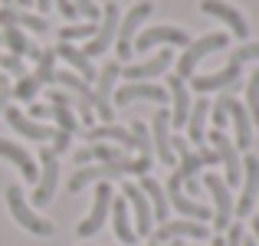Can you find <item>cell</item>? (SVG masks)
<instances>
[{
	"label": "cell",
	"instance_id": "1",
	"mask_svg": "<svg viewBox=\"0 0 259 246\" xmlns=\"http://www.w3.org/2000/svg\"><path fill=\"white\" fill-rule=\"evenodd\" d=\"M148 171H151V158H121V161H108V164H85V168H79L76 174H72L69 181V190L72 194H79V190H85L89 184L95 181H115V177L121 174H141L145 177Z\"/></svg>",
	"mask_w": 259,
	"mask_h": 246
},
{
	"label": "cell",
	"instance_id": "2",
	"mask_svg": "<svg viewBox=\"0 0 259 246\" xmlns=\"http://www.w3.org/2000/svg\"><path fill=\"white\" fill-rule=\"evenodd\" d=\"M227 43H230L227 33H210V36H200V39H194V43H187L184 53H181V59H177V72H174V76H181V79L194 76L197 63H200L203 56H210V53L223 50Z\"/></svg>",
	"mask_w": 259,
	"mask_h": 246
},
{
	"label": "cell",
	"instance_id": "3",
	"mask_svg": "<svg viewBox=\"0 0 259 246\" xmlns=\"http://www.w3.org/2000/svg\"><path fill=\"white\" fill-rule=\"evenodd\" d=\"M151 13H154V4H148V0H138V4L128 10V17H121V23H118V36H115V43H118V59H132L135 33H138V26L145 23Z\"/></svg>",
	"mask_w": 259,
	"mask_h": 246
},
{
	"label": "cell",
	"instance_id": "4",
	"mask_svg": "<svg viewBox=\"0 0 259 246\" xmlns=\"http://www.w3.org/2000/svg\"><path fill=\"white\" fill-rule=\"evenodd\" d=\"M7 203H10L13 220H17L23 230H30V233H36V236H53V223H50V220H43L39 214H33V210L26 207L23 190H20L17 184H10V187H7Z\"/></svg>",
	"mask_w": 259,
	"mask_h": 246
},
{
	"label": "cell",
	"instance_id": "5",
	"mask_svg": "<svg viewBox=\"0 0 259 246\" xmlns=\"http://www.w3.org/2000/svg\"><path fill=\"white\" fill-rule=\"evenodd\" d=\"M121 76V66L118 63H105L99 72V82H95L92 89V112L102 115V121L105 125H112V89H115V79Z\"/></svg>",
	"mask_w": 259,
	"mask_h": 246
},
{
	"label": "cell",
	"instance_id": "6",
	"mask_svg": "<svg viewBox=\"0 0 259 246\" xmlns=\"http://www.w3.org/2000/svg\"><path fill=\"white\" fill-rule=\"evenodd\" d=\"M118 23H121V10H118V4H105V13H102V26L95 30V36L85 43V56L89 59H95V56H102V53L108 50V46L115 43V36H118Z\"/></svg>",
	"mask_w": 259,
	"mask_h": 246
},
{
	"label": "cell",
	"instance_id": "7",
	"mask_svg": "<svg viewBox=\"0 0 259 246\" xmlns=\"http://www.w3.org/2000/svg\"><path fill=\"white\" fill-rule=\"evenodd\" d=\"M210 145H213L217 158H220L223 171H227V187H236V184L243 181V161H240V151H236V145L227 138L223 132H210Z\"/></svg>",
	"mask_w": 259,
	"mask_h": 246
},
{
	"label": "cell",
	"instance_id": "8",
	"mask_svg": "<svg viewBox=\"0 0 259 246\" xmlns=\"http://www.w3.org/2000/svg\"><path fill=\"white\" fill-rule=\"evenodd\" d=\"M112 197H115V194H112V184H108V181H99L92 210H89V217L76 227V233L82 236V240H89L92 233H99V230H102V223H105V214L112 210Z\"/></svg>",
	"mask_w": 259,
	"mask_h": 246
},
{
	"label": "cell",
	"instance_id": "9",
	"mask_svg": "<svg viewBox=\"0 0 259 246\" xmlns=\"http://www.w3.org/2000/svg\"><path fill=\"white\" fill-rule=\"evenodd\" d=\"M39 161H43V174L36 177V190H33V203L46 207L56 194V184H59V161H56V151L53 148H43L39 151Z\"/></svg>",
	"mask_w": 259,
	"mask_h": 246
},
{
	"label": "cell",
	"instance_id": "10",
	"mask_svg": "<svg viewBox=\"0 0 259 246\" xmlns=\"http://www.w3.org/2000/svg\"><path fill=\"white\" fill-rule=\"evenodd\" d=\"M207 190H210L213 207H217L213 227L217 230H230V223H233V194H230L227 181H223V177H217V174H207Z\"/></svg>",
	"mask_w": 259,
	"mask_h": 246
},
{
	"label": "cell",
	"instance_id": "11",
	"mask_svg": "<svg viewBox=\"0 0 259 246\" xmlns=\"http://www.w3.org/2000/svg\"><path fill=\"white\" fill-rule=\"evenodd\" d=\"M167 203H171V207L177 210V214L181 217H187V220H197V223H203L210 217V210L203 207V203H197L194 197H187V194H181V177H177V171L171 177H167Z\"/></svg>",
	"mask_w": 259,
	"mask_h": 246
},
{
	"label": "cell",
	"instance_id": "12",
	"mask_svg": "<svg viewBox=\"0 0 259 246\" xmlns=\"http://www.w3.org/2000/svg\"><path fill=\"white\" fill-rule=\"evenodd\" d=\"M125 200L135 210V236H151L154 230V214H151V200L145 197V190L138 184H125Z\"/></svg>",
	"mask_w": 259,
	"mask_h": 246
},
{
	"label": "cell",
	"instance_id": "13",
	"mask_svg": "<svg viewBox=\"0 0 259 246\" xmlns=\"http://www.w3.org/2000/svg\"><path fill=\"white\" fill-rule=\"evenodd\" d=\"M259 197V158L256 154H249L246 161H243V194L240 200H236V217H249L253 214V203Z\"/></svg>",
	"mask_w": 259,
	"mask_h": 246
},
{
	"label": "cell",
	"instance_id": "14",
	"mask_svg": "<svg viewBox=\"0 0 259 246\" xmlns=\"http://www.w3.org/2000/svg\"><path fill=\"white\" fill-rule=\"evenodd\" d=\"M167 89L154 86V82H125V86L115 92V105H132V102H167Z\"/></svg>",
	"mask_w": 259,
	"mask_h": 246
},
{
	"label": "cell",
	"instance_id": "15",
	"mask_svg": "<svg viewBox=\"0 0 259 246\" xmlns=\"http://www.w3.org/2000/svg\"><path fill=\"white\" fill-rule=\"evenodd\" d=\"M200 10L207 13V17L223 20V23L233 30V36H236V39H246V36H249V23L243 20V13L236 10V7L223 4V0H200Z\"/></svg>",
	"mask_w": 259,
	"mask_h": 246
},
{
	"label": "cell",
	"instance_id": "16",
	"mask_svg": "<svg viewBox=\"0 0 259 246\" xmlns=\"http://www.w3.org/2000/svg\"><path fill=\"white\" fill-rule=\"evenodd\" d=\"M154 240L151 243H171L181 240V236H190V240H207V227L197 220H164L158 230H151Z\"/></svg>",
	"mask_w": 259,
	"mask_h": 246
},
{
	"label": "cell",
	"instance_id": "17",
	"mask_svg": "<svg viewBox=\"0 0 259 246\" xmlns=\"http://www.w3.org/2000/svg\"><path fill=\"white\" fill-rule=\"evenodd\" d=\"M151 132V148L158 151L161 164H174V151H171V112H154V125L148 128Z\"/></svg>",
	"mask_w": 259,
	"mask_h": 246
},
{
	"label": "cell",
	"instance_id": "18",
	"mask_svg": "<svg viewBox=\"0 0 259 246\" xmlns=\"http://www.w3.org/2000/svg\"><path fill=\"white\" fill-rule=\"evenodd\" d=\"M0 23H4V26H23V30H33V33H46V30H50L46 17L17 10V4H13V0H7V4L0 7Z\"/></svg>",
	"mask_w": 259,
	"mask_h": 246
},
{
	"label": "cell",
	"instance_id": "19",
	"mask_svg": "<svg viewBox=\"0 0 259 246\" xmlns=\"http://www.w3.org/2000/svg\"><path fill=\"white\" fill-rule=\"evenodd\" d=\"M240 72H243V66L230 63L227 69H220V72H210V76H194L190 86H194V92H220V89H236Z\"/></svg>",
	"mask_w": 259,
	"mask_h": 246
},
{
	"label": "cell",
	"instance_id": "20",
	"mask_svg": "<svg viewBox=\"0 0 259 246\" xmlns=\"http://www.w3.org/2000/svg\"><path fill=\"white\" fill-rule=\"evenodd\" d=\"M154 43L187 46V43H190V36H187V30H181V26H151V30H145L138 39H135V50H151Z\"/></svg>",
	"mask_w": 259,
	"mask_h": 246
},
{
	"label": "cell",
	"instance_id": "21",
	"mask_svg": "<svg viewBox=\"0 0 259 246\" xmlns=\"http://www.w3.org/2000/svg\"><path fill=\"white\" fill-rule=\"evenodd\" d=\"M171 50H161V53H154V59H145V63H138V66H128V69H121L125 72V79L128 82H148V79H154V76H161V72L171 66Z\"/></svg>",
	"mask_w": 259,
	"mask_h": 246
},
{
	"label": "cell",
	"instance_id": "22",
	"mask_svg": "<svg viewBox=\"0 0 259 246\" xmlns=\"http://www.w3.org/2000/svg\"><path fill=\"white\" fill-rule=\"evenodd\" d=\"M7 121H10V128L17 135H23V138H30V141H46V138H53V128L50 125H39V121H33V118H26L23 112H17V108H7Z\"/></svg>",
	"mask_w": 259,
	"mask_h": 246
},
{
	"label": "cell",
	"instance_id": "23",
	"mask_svg": "<svg viewBox=\"0 0 259 246\" xmlns=\"http://www.w3.org/2000/svg\"><path fill=\"white\" fill-rule=\"evenodd\" d=\"M167 95L174 99V112H171V125H187V115H190V92H187V82L181 76L167 79Z\"/></svg>",
	"mask_w": 259,
	"mask_h": 246
},
{
	"label": "cell",
	"instance_id": "24",
	"mask_svg": "<svg viewBox=\"0 0 259 246\" xmlns=\"http://www.w3.org/2000/svg\"><path fill=\"white\" fill-rule=\"evenodd\" d=\"M125 158V148H118V145H89V148H79L76 151V164L79 168H85L89 161H102V164H108V161H121Z\"/></svg>",
	"mask_w": 259,
	"mask_h": 246
},
{
	"label": "cell",
	"instance_id": "25",
	"mask_svg": "<svg viewBox=\"0 0 259 246\" xmlns=\"http://www.w3.org/2000/svg\"><path fill=\"white\" fill-rule=\"evenodd\" d=\"M138 187L145 190V197L154 203V207H151L154 220H161V223H164V220H167V210H171V203H167V194H164V187H161V184L154 181L151 174H145V177H141V184H138Z\"/></svg>",
	"mask_w": 259,
	"mask_h": 246
},
{
	"label": "cell",
	"instance_id": "26",
	"mask_svg": "<svg viewBox=\"0 0 259 246\" xmlns=\"http://www.w3.org/2000/svg\"><path fill=\"white\" fill-rule=\"evenodd\" d=\"M230 118H233V132H236V151H246L249 145H253V121H249L246 115V105H240V102H230Z\"/></svg>",
	"mask_w": 259,
	"mask_h": 246
},
{
	"label": "cell",
	"instance_id": "27",
	"mask_svg": "<svg viewBox=\"0 0 259 246\" xmlns=\"http://www.w3.org/2000/svg\"><path fill=\"white\" fill-rule=\"evenodd\" d=\"M56 56H63L66 63L76 69V76H82L85 82H89V79H95V66H92V59H89L82 50H76L72 43H59V46H56Z\"/></svg>",
	"mask_w": 259,
	"mask_h": 246
},
{
	"label": "cell",
	"instance_id": "28",
	"mask_svg": "<svg viewBox=\"0 0 259 246\" xmlns=\"http://www.w3.org/2000/svg\"><path fill=\"white\" fill-rule=\"evenodd\" d=\"M85 138L92 141V145H105V141H115L118 148H132V132L128 128H121V125H95V128H89L85 132Z\"/></svg>",
	"mask_w": 259,
	"mask_h": 246
},
{
	"label": "cell",
	"instance_id": "29",
	"mask_svg": "<svg viewBox=\"0 0 259 246\" xmlns=\"http://www.w3.org/2000/svg\"><path fill=\"white\" fill-rule=\"evenodd\" d=\"M0 158H7V161L17 164V168L23 171L26 181H36V177H39V174H36V164H33V158H30V154H26L20 145H13V141H4V138H0Z\"/></svg>",
	"mask_w": 259,
	"mask_h": 246
},
{
	"label": "cell",
	"instance_id": "30",
	"mask_svg": "<svg viewBox=\"0 0 259 246\" xmlns=\"http://www.w3.org/2000/svg\"><path fill=\"white\" fill-rule=\"evenodd\" d=\"M112 223H115V236H118L121 243H128V246H135V227H132V220H128V200H115L112 197Z\"/></svg>",
	"mask_w": 259,
	"mask_h": 246
},
{
	"label": "cell",
	"instance_id": "31",
	"mask_svg": "<svg viewBox=\"0 0 259 246\" xmlns=\"http://www.w3.org/2000/svg\"><path fill=\"white\" fill-rule=\"evenodd\" d=\"M0 39L10 46L13 56H36L39 59V53H43V50H36V46L23 36V30H20V26H4V36H0Z\"/></svg>",
	"mask_w": 259,
	"mask_h": 246
},
{
	"label": "cell",
	"instance_id": "32",
	"mask_svg": "<svg viewBox=\"0 0 259 246\" xmlns=\"http://www.w3.org/2000/svg\"><path fill=\"white\" fill-rule=\"evenodd\" d=\"M207 112H210L207 99H200V102L190 105V115H187V135H190V141H197V145H200L203 135H207Z\"/></svg>",
	"mask_w": 259,
	"mask_h": 246
},
{
	"label": "cell",
	"instance_id": "33",
	"mask_svg": "<svg viewBox=\"0 0 259 246\" xmlns=\"http://www.w3.org/2000/svg\"><path fill=\"white\" fill-rule=\"evenodd\" d=\"M33 79L39 82V86H46V82H53L56 76V50H43L36 59V72H30Z\"/></svg>",
	"mask_w": 259,
	"mask_h": 246
},
{
	"label": "cell",
	"instance_id": "34",
	"mask_svg": "<svg viewBox=\"0 0 259 246\" xmlns=\"http://www.w3.org/2000/svg\"><path fill=\"white\" fill-rule=\"evenodd\" d=\"M246 115L253 125H259V69H253V76L246 82Z\"/></svg>",
	"mask_w": 259,
	"mask_h": 246
},
{
	"label": "cell",
	"instance_id": "35",
	"mask_svg": "<svg viewBox=\"0 0 259 246\" xmlns=\"http://www.w3.org/2000/svg\"><path fill=\"white\" fill-rule=\"evenodd\" d=\"M128 132H132V148H138L141 151V158H151V132H148V125L145 121H135L132 128H128Z\"/></svg>",
	"mask_w": 259,
	"mask_h": 246
},
{
	"label": "cell",
	"instance_id": "36",
	"mask_svg": "<svg viewBox=\"0 0 259 246\" xmlns=\"http://www.w3.org/2000/svg\"><path fill=\"white\" fill-rule=\"evenodd\" d=\"M50 118H56L59 132H66V135H76V132H79V121H76V112H72V108L50 105Z\"/></svg>",
	"mask_w": 259,
	"mask_h": 246
},
{
	"label": "cell",
	"instance_id": "37",
	"mask_svg": "<svg viewBox=\"0 0 259 246\" xmlns=\"http://www.w3.org/2000/svg\"><path fill=\"white\" fill-rule=\"evenodd\" d=\"M230 102H233V95H230V92H223L220 99L213 102V108H210V121H213V128H217V132H223V125L230 121Z\"/></svg>",
	"mask_w": 259,
	"mask_h": 246
},
{
	"label": "cell",
	"instance_id": "38",
	"mask_svg": "<svg viewBox=\"0 0 259 246\" xmlns=\"http://www.w3.org/2000/svg\"><path fill=\"white\" fill-rule=\"evenodd\" d=\"M95 30H99L95 23H76V26H66V30H59V39H63V43H72V39H92Z\"/></svg>",
	"mask_w": 259,
	"mask_h": 246
},
{
	"label": "cell",
	"instance_id": "39",
	"mask_svg": "<svg viewBox=\"0 0 259 246\" xmlns=\"http://www.w3.org/2000/svg\"><path fill=\"white\" fill-rule=\"evenodd\" d=\"M39 89H43V86H39V82L33 79V76H23V79L17 82V86H13V99H20V102H33Z\"/></svg>",
	"mask_w": 259,
	"mask_h": 246
},
{
	"label": "cell",
	"instance_id": "40",
	"mask_svg": "<svg viewBox=\"0 0 259 246\" xmlns=\"http://www.w3.org/2000/svg\"><path fill=\"white\" fill-rule=\"evenodd\" d=\"M249 59H259V43H243L240 50L230 56V63H236V66H243V63H249Z\"/></svg>",
	"mask_w": 259,
	"mask_h": 246
},
{
	"label": "cell",
	"instance_id": "41",
	"mask_svg": "<svg viewBox=\"0 0 259 246\" xmlns=\"http://www.w3.org/2000/svg\"><path fill=\"white\" fill-rule=\"evenodd\" d=\"M0 69H7L10 76H20V79L26 76V72H23V59H20V56H13V53L0 56Z\"/></svg>",
	"mask_w": 259,
	"mask_h": 246
},
{
	"label": "cell",
	"instance_id": "42",
	"mask_svg": "<svg viewBox=\"0 0 259 246\" xmlns=\"http://www.w3.org/2000/svg\"><path fill=\"white\" fill-rule=\"evenodd\" d=\"M50 102H53V105H63V108H76V95H72V92H63V89H53V92H50Z\"/></svg>",
	"mask_w": 259,
	"mask_h": 246
},
{
	"label": "cell",
	"instance_id": "43",
	"mask_svg": "<svg viewBox=\"0 0 259 246\" xmlns=\"http://www.w3.org/2000/svg\"><path fill=\"white\" fill-rule=\"evenodd\" d=\"M72 7H76V13H79V17H89V20L102 17V10L92 4V0H72Z\"/></svg>",
	"mask_w": 259,
	"mask_h": 246
},
{
	"label": "cell",
	"instance_id": "44",
	"mask_svg": "<svg viewBox=\"0 0 259 246\" xmlns=\"http://www.w3.org/2000/svg\"><path fill=\"white\" fill-rule=\"evenodd\" d=\"M10 99H13V86L7 76H0V112H7L10 108Z\"/></svg>",
	"mask_w": 259,
	"mask_h": 246
},
{
	"label": "cell",
	"instance_id": "45",
	"mask_svg": "<svg viewBox=\"0 0 259 246\" xmlns=\"http://www.w3.org/2000/svg\"><path fill=\"white\" fill-rule=\"evenodd\" d=\"M50 141H53V151L59 154V151H66V148L72 145V135H66V132H59V128H53V138H50Z\"/></svg>",
	"mask_w": 259,
	"mask_h": 246
},
{
	"label": "cell",
	"instance_id": "46",
	"mask_svg": "<svg viewBox=\"0 0 259 246\" xmlns=\"http://www.w3.org/2000/svg\"><path fill=\"white\" fill-rule=\"evenodd\" d=\"M227 246H243V227H240V223H230V230H227Z\"/></svg>",
	"mask_w": 259,
	"mask_h": 246
},
{
	"label": "cell",
	"instance_id": "47",
	"mask_svg": "<svg viewBox=\"0 0 259 246\" xmlns=\"http://www.w3.org/2000/svg\"><path fill=\"white\" fill-rule=\"evenodd\" d=\"M53 4L59 7V13H63V17H79L76 7H72V0H53Z\"/></svg>",
	"mask_w": 259,
	"mask_h": 246
},
{
	"label": "cell",
	"instance_id": "48",
	"mask_svg": "<svg viewBox=\"0 0 259 246\" xmlns=\"http://www.w3.org/2000/svg\"><path fill=\"white\" fill-rule=\"evenodd\" d=\"M30 118H50V105H30Z\"/></svg>",
	"mask_w": 259,
	"mask_h": 246
},
{
	"label": "cell",
	"instance_id": "49",
	"mask_svg": "<svg viewBox=\"0 0 259 246\" xmlns=\"http://www.w3.org/2000/svg\"><path fill=\"white\" fill-rule=\"evenodd\" d=\"M184 187H187V197L190 194H200V181H197V177H194V181H184Z\"/></svg>",
	"mask_w": 259,
	"mask_h": 246
},
{
	"label": "cell",
	"instance_id": "50",
	"mask_svg": "<svg viewBox=\"0 0 259 246\" xmlns=\"http://www.w3.org/2000/svg\"><path fill=\"white\" fill-rule=\"evenodd\" d=\"M50 4H53V0H36V7H39V10H43V13L50 10Z\"/></svg>",
	"mask_w": 259,
	"mask_h": 246
},
{
	"label": "cell",
	"instance_id": "51",
	"mask_svg": "<svg viewBox=\"0 0 259 246\" xmlns=\"http://www.w3.org/2000/svg\"><path fill=\"white\" fill-rule=\"evenodd\" d=\"M253 233H256V243H259V217L253 220Z\"/></svg>",
	"mask_w": 259,
	"mask_h": 246
},
{
	"label": "cell",
	"instance_id": "52",
	"mask_svg": "<svg viewBox=\"0 0 259 246\" xmlns=\"http://www.w3.org/2000/svg\"><path fill=\"white\" fill-rule=\"evenodd\" d=\"M243 246H259L256 240H246V236H243Z\"/></svg>",
	"mask_w": 259,
	"mask_h": 246
},
{
	"label": "cell",
	"instance_id": "53",
	"mask_svg": "<svg viewBox=\"0 0 259 246\" xmlns=\"http://www.w3.org/2000/svg\"><path fill=\"white\" fill-rule=\"evenodd\" d=\"M210 246H227V240H213V243H210Z\"/></svg>",
	"mask_w": 259,
	"mask_h": 246
},
{
	"label": "cell",
	"instance_id": "54",
	"mask_svg": "<svg viewBox=\"0 0 259 246\" xmlns=\"http://www.w3.org/2000/svg\"><path fill=\"white\" fill-rule=\"evenodd\" d=\"M13 4H23V7H30V4H33V0H13Z\"/></svg>",
	"mask_w": 259,
	"mask_h": 246
}]
</instances>
